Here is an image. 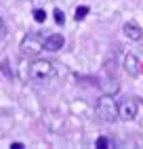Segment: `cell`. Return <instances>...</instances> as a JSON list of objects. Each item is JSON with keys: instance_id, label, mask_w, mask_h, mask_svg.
I'll return each mask as SVG.
<instances>
[{"instance_id": "9c48e42d", "label": "cell", "mask_w": 143, "mask_h": 149, "mask_svg": "<svg viewBox=\"0 0 143 149\" xmlns=\"http://www.w3.org/2000/svg\"><path fill=\"white\" fill-rule=\"evenodd\" d=\"M32 13H34V21L36 23H44L46 21V13L42 11V8H34Z\"/></svg>"}, {"instance_id": "3957f363", "label": "cell", "mask_w": 143, "mask_h": 149, "mask_svg": "<svg viewBox=\"0 0 143 149\" xmlns=\"http://www.w3.org/2000/svg\"><path fill=\"white\" fill-rule=\"evenodd\" d=\"M42 48H44V40H42L38 34L25 36L23 42H21V53H23V55H38Z\"/></svg>"}, {"instance_id": "52a82bcc", "label": "cell", "mask_w": 143, "mask_h": 149, "mask_svg": "<svg viewBox=\"0 0 143 149\" xmlns=\"http://www.w3.org/2000/svg\"><path fill=\"white\" fill-rule=\"evenodd\" d=\"M122 29H124V36L126 38H130V40H141V38H143V29L137 25V23H124V27H122Z\"/></svg>"}, {"instance_id": "8992f818", "label": "cell", "mask_w": 143, "mask_h": 149, "mask_svg": "<svg viewBox=\"0 0 143 149\" xmlns=\"http://www.w3.org/2000/svg\"><path fill=\"white\" fill-rule=\"evenodd\" d=\"M63 44H65V40H63V36H61V34H50V36L44 38V48H46V51H50V53L63 48Z\"/></svg>"}, {"instance_id": "8fae6325", "label": "cell", "mask_w": 143, "mask_h": 149, "mask_svg": "<svg viewBox=\"0 0 143 149\" xmlns=\"http://www.w3.org/2000/svg\"><path fill=\"white\" fill-rule=\"evenodd\" d=\"M95 145H97V147H101V149H107V147H109V139H105V136H99L97 141H95Z\"/></svg>"}, {"instance_id": "ba28073f", "label": "cell", "mask_w": 143, "mask_h": 149, "mask_svg": "<svg viewBox=\"0 0 143 149\" xmlns=\"http://www.w3.org/2000/svg\"><path fill=\"white\" fill-rule=\"evenodd\" d=\"M88 11H90L88 6H78V8H76V13H74V19H76V21H82V19L88 15Z\"/></svg>"}, {"instance_id": "5b68a950", "label": "cell", "mask_w": 143, "mask_h": 149, "mask_svg": "<svg viewBox=\"0 0 143 149\" xmlns=\"http://www.w3.org/2000/svg\"><path fill=\"white\" fill-rule=\"evenodd\" d=\"M124 69H126L128 76H139L141 69H143V61H141L135 53H128L124 57Z\"/></svg>"}, {"instance_id": "4fadbf2b", "label": "cell", "mask_w": 143, "mask_h": 149, "mask_svg": "<svg viewBox=\"0 0 143 149\" xmlns=\"http://www.w3.org/2000/svg\"><path fill=\"white\" fill-rule=\"evenodd\" d=\"M13 149H23V143H11Z\"/></svg>"}, {"instance_id": "5bb4252c", "label": "cell", "mask_w": 143, "mask_h": 149, "mask_svg": "<svg viewBox=\"0 0 143 149\" xmlns=\"http://www.w3.org/2000/svg\"><path fill=\"white\" fill-rule=\"evenodd\" d=\"M2 29H4V23H2V19H0V34H2Z\"/></svg>"}, {"instance_id": "7a4b0ae2", "label": "cell", "mask_w": 143, "mask_h": 149, "mask_svg": "<svg viewBox=\"0 0 143 149\" xmlns=\"http://www.w3.org/2000/svg\"><path fill=\"white\" fill-rule=\"evenodd\" d=\"M55 74V65L48 59H36L29 63V78L32 80H46Z\"/></svg>"}, {"instance_id": "277c9868", "label": "cell", "mask_w": 143, "mask_h": 149, "mask_svg": "<svg viewBox=\"0 0 143 149\" xmlns=\"http://www.w3.org/2000/svg\"><path fill=\"white\" fill-rule=\"evenodd\" d=\"M118 116H120V120H124V122L135 120L137 118V101L135 99H124V101L118 105Z\"/></svg>"}, {"instance_id": "6da1fadb", "label": "cell", "mask_w": 143, "mask_h": 149, "mask_svg": "<svg viewBox=\"0 0 143 149\" xmlns=\"http://www.w3.org/2000/svg\"><path fill=\"white\" fill-rule=\"evenodd\" d=\"M97 116L103 122H116V120H120V116H118V103L114 101V97H111V95L105 93L103 97H99V101H97Z\"/></svg>"}, {"instance_id": "30bf717a", "label": "cell", "mask_w": 143, "mask_h": 149, "mask_svg": "<svg viewBox=\"0 0 143 149\" xmlns=\"http://www.w3.org/2000/svg\"><path fill=\"white\" fill-rule=\"evenodd\" d=\"M53 17H55L57 25H63V23H65V15H63V11H61V8H55V11H53Z\"/></svg>"}, {"instance_id": "7c38bea8", "label": "cell", "mask_w": 143, "mask_h": 149, "mask_svg": "<svg viewBox=\"0 0 143 149\" xmlns=\"http://www.w3.org/2000/svg\"><path fill=\"white\" fill-rule=\"evenodd\" d=\"M2 69H4V72H6V76H13V72H11V69H8V65H6V61H2Z\"/></svg>"}]
</instances>
